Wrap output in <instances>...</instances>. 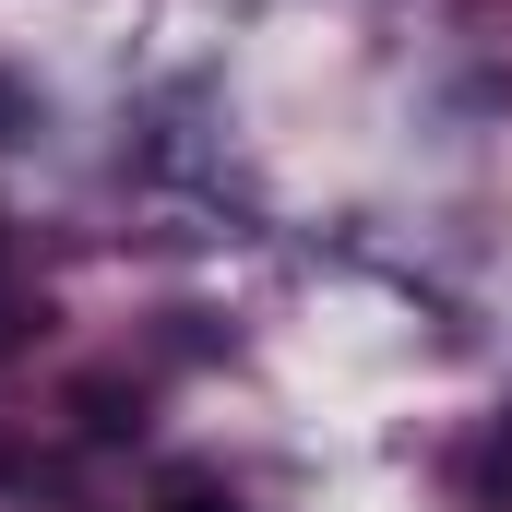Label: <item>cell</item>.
I'll list each match as a JSON object with an SVG mask.
<instances>
[{
  "mask_svg": "<svg viewBox=\"0 0 512 512\" xmlns=\"http://www.w3.org/2000/svg\"><path fill=\"white\" fill-rule=\"evenodd\" d=\"M465 489H477L489 512H512V417L489 429V441H477V453H465Z\"/></svg>",
  "mask_w": 512,
  "mask_h": 512,
  "instance_id": "1",
  "label": "cell"
},
{
  "mask_svg": "<svg viewBox=\"0 0 512 512\" xmlns=\"http://www.w3.org/2000/svg\"><path fill=\"white\" fill-rule=\"evenodd\" d=\"M167 512H239V501H215V489H179V501H167Z\"/></svg>",
  "mask_w": 512,
  "mask_h": 512,
  "instance_id": "2",
  "label": "cell"
}]
</instances>
